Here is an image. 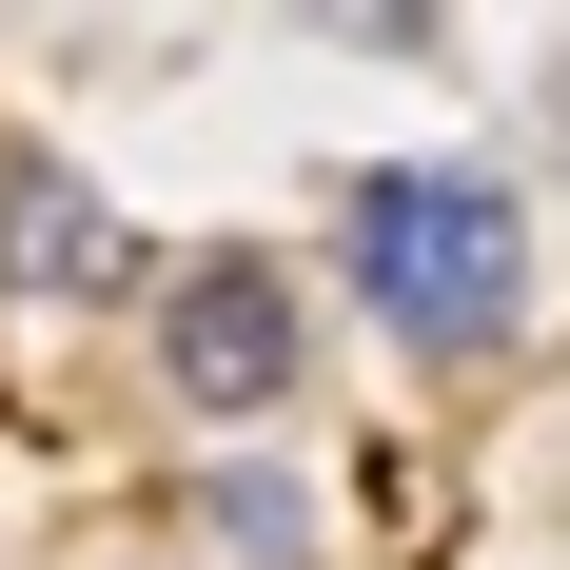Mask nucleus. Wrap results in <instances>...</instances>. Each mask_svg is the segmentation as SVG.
<instances>
[{
	"label": "nucleus",
	"mask_w": 570,
	"mask_h": 570,
	"mask_svg": "<svg viewBox=\"0 0 570 570\" xmlns=\"http://www.w3.org/2000/svg\"><path fill=\"white\" fill-rule=\"evenodd\" d=\"M158 394L197 413V433H256V413L315 394V315H295V276L256 236H217V256L158 276Z\"/></svg>",
	"instance_id": "2"
},
{
	"label": "nucleus",
	"mask_w": 570,
	"mask_h": 570,
	"mask_svg": "<svg viewBox=\"0 0 570 570\" xmlns=\"http://www.w3.org/2000/svg\"><path fill=\"white\" fill-rule=\"evenodd\" d=\"M0 295H40V315H118V295H158V256L118 236V197L40 138H0Z\"/></svg>",
	"instance_id": "3"
},
{
	"label": "nucleus",
	"mask_w": 570,
	"mask_h": 570,
	"mask_svg": "<svg viewBox=\"0 0 570 570\" xmlns=\"http://www.w3.org/2000/svg\"><path fill=\"white\" fill-rule=\"evenodd\" d=\"M335 276L394 354H492L531 295V197L472 158H374V177H335Z\"/></svg>",
	"instance_id": "1"
},
{
	"label": "nucleus",
	"mask_w": 570,
	"mask_h": 570,
	"mask_svg": "<svg viewBox=\"0 0 570 570\" xmlns=\"http://www.w3.org/2000/svg\"><path fill=\"white\" fill-rule=\"evenodd\" d=\"M197 551L217 570H315V492H295V472H217V492H197Z\"/></svg>",
	"instance_id": "4"
}]
</instances>
